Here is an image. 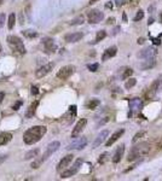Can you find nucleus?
Wrapping results in <instances>:
<instances>
[{"instance_id":"nucleus-35","label":"nucleus","mask_w":162,"mask_h":181,"mask_svg":"<svg viewBox=\"0 0 162 181\" xmlns=\"http://www.w3.org/2000/svg\"><path fill=\"white\" fill-rule=\"evenodd\" d=\"M131 0H116V6L117 7H120V6H122V5H125V4H127V3H130Z\"/></svg>"},{"instance_id":"nucleus-34","label":"nucleus","mask_w":162,"mask_h":181,"mask_svg":"<svg viewBox=\"0 0 162 181\" xmlns=\"http://www.w3.org/2000/svg\"><path fill=\"white\" fill-rule=\"evenodd\" d=\"M106 157H108V153L106 152H104V153H102L100 156H99V159H98V162L100 163V164H103V163L106 161Z\"/></svg>"},{"instance_id":"nucleus-8","label":"nucleus","mask_w":162,"mask_h":181,"mask_svg":"<svg viewBox=\"0 0 162 181\" xmlns=\"http://www.w3.org/2000/svg\"><path fill=\"white\" fill-rule=\"evenodd\" d=\"M160 90H162V75H160L150 86V89H149V93H148V97H152L155 96L156 93H158Z\"/></svg>"},{"instance_id":"nucleus-21","label":"nucleus","mask_w":162,"mask_h":181,"mask_svg":"<svg viewBox=\"0 0 162 181\" xmlns=\"http://www.w3.org/2000/svg\"><path fill=\"white\" fill-rule=\"evenodd\" d=\"M123 152H125V145L122 144V145H120V146L116 149V151H115V153L113 156V162L114 163H119L121 161L122 156H123Z\"/></svg>"},{"instance_id":"nucleus-4","label":"nucleus","mask_w":162,"mask_h":181,"mask_svg":"<svg viewBox=\"0 0 162 181\" xmlns=\"http://www.w3.org/2000/svg\"><path fill=\"white\" fill-rule=\"evenodd\" d=\"M6 41L10 46V48L12 50V52L16 56H22L26 53V47L23 45V41L16 35H9L6 38Z\"/></svg>"},{"instance_id":"nucleus-41","label":"nucleus","mask_w":162,"mask_h":181,"mask_svg":"<svg viewBox=\"0 0 162 181\" xmlns=\"http://www.w3.org/2000/svg\"><path fill=\"white\" fill-rule=\"evenodd\" d=\"M152 41H154L155 45H160V44H161V40H160V39H152Z\"/></svg>"},{"instance_id":"nucleus-2","label":"nucleus","mask_w":162,"mask_h":181,"mask_svg":"<svg viewBox=\"0 0 162 181\" xmlns=\"http://www.w3.org/2000/svg\"><path fill=\"white\" fill-rule=\"evenodd\" d=\"M151 150V145L149 142H140L138 144L137 146H134L130 153H128V157H127V161L132 162V161H136L138 159L139 157H144L147 156Z\"/></svg>"},{"instance_id":"nucleus-18","label":"nucleus","mask_w":162,"mask_h":181,"mask_svg":"<svg viewBox=\"0 0 162 181\" xmlns=\"http://www.w3.org/2000/svg\"><path fill=\"white\" fill-rule=\"evenodd\" d=\"M116 53H117V47L116 46H111L109 48H106L103 53V56H102V61H108V59L115 57Z\"/></svg>"},{"instance_id":"nucleus-3","label":"nucleus","mask_w":162,"mask_h":181,"mask_svg":"<svg viewBox=\"0 0 162 181\" xmlns=\"http://www.w3.org/2000/svg\"><path fill=\"white\" fill-rule=\"evenodd\" d=\"M59 146H61V144H59L58 141H52V142L48 145V146L46 147L45 153H44L40 158H35V161L32 163V166H30V167H32L33 169H38V168L43 164V163H44V162H45V161H46V159H47L52 153H55V152L59 149Z\"/></svg>"},{"instance_id":"nucleus-11","label":"nucleus","mask_w":162,"mask_h":181,"mask_svg":"<svg viewBox=\"0 0 162 181\" xmlns=\"http://www.w3.org/2000/svg\"><path fill=\"white\" fill-rule=\"evenodd\" d=\"M86 124H87V120H86V118H81V120L75 124L73 132H71V138H76V136L84 131V128L86 127Z\"/></svg>"},{"instance_id":"nucleus-23","label":"nucleus","mask_w":162,"mask_h":181,"mask_svg":"<svg viewBox=\"0 0 162 181\" xmlns=\"http://www.w3.org/2000/svg\"><path fill=\"white\" fill-rule=\"evenodd\" d=\"M39 149H35V150H30L29 152H27L26 153V156H24V159L26 161H29V159H32V158H37L38 157V155H39Z\"/></svg>"},{"instance_id":"nucleus-1","label":"nucleus","mask_w":162,"mask_h":181,"mask_svg":"<svg viewBox=\"0 0 162 181\" xmlns=\"http://www.w3.org/2000/svg\"><path fill=\"white\" fill-rule=\"evenodd\" d=\"M47 132V128L45 126H34L28 131L24 132L23 134V141L27 145H33L35 142H38Z\"/></svg>"},{"instance_id":"nucleus-31","label":"nucleus","mask_w":162,"mask_h":181,"mask_svg":"<svg viewBox=\"0 0 162 181\" xmlns=\"http://www.w3.org/2000/svg\"><path fill=\"white\" fill-rule=\"evenodd\" d=\"M84 21H85L84 16H79L78 18H75V20L70 21V24H71V26H78V24H82V23H84Z\"/></svg>"},{"instance_id":"nucleus-49","label":"nucleus","mask_w":162,"mask_h":181,"mask_svg":"<svg viewBox=\"0 0 162 181\" xmlns=\"http://www.w3.org/2000/svg\"><path fill=\"white\" fill-rule=\"evenodd\" d=\"M3 4H4V0H0V6H1Z\"/></svg>"},{"instance_id":"nucleus-17","label":"nucleus","mask_w":162,"mask_h":181,"mask_svg":"<svg viewBox=\"0 0 162 181\" xmlns=\"http://www.w3.org/2000/svg\"><path fill=\"white\" fill-rule=\"evenodd\" d=\"M84 38V33H70L64 36V40L67 42H78Z\"/></svg>"},{"instance_id":"nucleus-42","label":"nucleus","mask_w":162,"mask_h":181,"mask_svg":"<svg viewBox=\"0 0 162 181\" xmlns=\"http://www.w3.org/2000/svg\"><path fill=\"white\" fill-rule=\"evenodd\" d=\"M4 97H5V94H4V92H0V103H1V101L4 100Z\"/></svg>"},{"instance_id":"nucleus-51","label":"nucleus","mask_w":162,"mask_h":181,"mask_svg":"<svg viewBox=\"0 0 162 181\" xmlns=\"http://www.w3.org/2000/svg\"><path fill=\"white\" fill-rule=\"evenodd\" d=\"M160 147H162V141H161V142H160Z\"/></svg>"},{"instance_id":"nucleus-7","label":"nucleus","mask_w":162,"mask_h":181,"mask_svg":"<svg viewBox=\"0 0 162 181\" xmlns=\"http://www.w3.org/2000/svg\"><path fill=\"white\" fill-rule=\"evenodd\" d=\"M74 70H75V68L73 65H65V66L61 68V70L57 72V77L61 80H67L73 75Z\"/></svg>"},{"instance_id":"nucleus-29","label":"nucleus","mask_w":162,"mask_h":181,"mask_svg":"<svg viewBox=\"0 0 162 181\" xmlns=\"http://www.w3.org/2000/svg\"><path fill=\"white\" fill-rule=\"evenodd\" d=\"M136 83H137V80L133 79V77H131L130 80L126 81V83H125V88H126V89H131L132 87L136 86Z\"/></svg>"},{"instance_id":"nucleus-50","label":"nucleus","mask_w":162,"mask_h":181,"mask_svg":"<svg viewBox=\"0 0 162 181\" xmlns=\"http://www.w3.org/2000/svg\"><path fill=\"white\" fill-rule=\"evenodd\" d=\"M160 20H161V21H162V12H161V13H160Z\"/></svg>"},{"instance_id":"nucleus-30","label":"nucleus","mask_w":162,"mask_h":181,"mask_svg":"<svg viewBox=\"0 0 162 181\" xmlns=\"http://www.w3.org/2000/svg\"><path fill=\"white\" fill-rule=\"evenodd\" d=\"M132 74H133V70H132L131 68H126V69L123 70V72H122V80L128 79L130 76H132Z\"/></svg>"},{"instance_id":"nucleus-52","label":"nucleus","mask_w":162,"mask_h":181,"mask_svg":"<svg viewBox=\"0 0 162 181\" xmlns=\"http://www.w3.org/2000/svg\"><path fill=\"white\" fill-rule=\"evenodd\" d=\"M0 52H1V45H0Z\"/></svg>"},{"instance_id":"nucleus-10","label":"nucleus","mask_w":162,"mask_h":181,"mask_svg":"<svg viewBox=\"0 0 162 181\" xmlns=\"http://www.w3.org/2000/svg\"><path fill=\"white\" fill-rule=\"evenodd\" d=\"M86 145H87V139L85 136H82V138L75 140L74 142H71L70 145H68L67 150H82Z\"/></svg>"},{"instance_id":"nucleus-44","label":"nucleus","mask_w":162,"mask_h":181,"mask_svg":"<svg viewBox=\"0 0 162 181\" xmlns=\"http://www.w3.org/2000/svg\"><path fill=\"white\" fill-rule=\"evenodd\" d=\"M105 7L106 9H111L113 7V4L111 3H108V4H105Z\"/></svg>"},{"instance_id":"nucleus-15","label":"nucleus","mask_w":162,"mask_h":181,"mask_svg":"<svg viewBox=\"0 0 162 181\" xmlns=\"http://www.w3.org/2000/svg\"><path fill=\"white\" fill-rule=\"evenodd\" d=\"M156 54V50L152 48V47H147V48H144L141 52L138 53V57L139 58H154V56Z\"/></svg>"},{"instance_id":"nucleus-36","label":"nucleus","mask_w":162,"mask_h":181,"mask_svg":"<svg viewBox=\"0 0 162 181\" xmlns=\"http://www.w3.org/2000/svg\"><path fill=\"white\" fill-rule=\"evenodd\" d=\"M144 134H145V133H144V132H138V133H137V134L134 135V138L132 139V142H136V141H137V140H138V139H139L140 136H143Z\"/></svg>"},{"instance_id":"nucleus-43","label":"nucleus","mask_w":162,"mask_h":181,"mask_svg":"<svg viewBox=\"0 0 162 181\" xmlns=\"http://www.w3.org/2000/svg\"><path fill=\"white\" fill-rule=\"evenodd\" d=\"M144 41H145V39H144V38H139V39H138V44H139V45H141Z\"/></svg>"},{"instance_id":"nucleus-40","label":"nucleus","mask_w":162,"mask_h":181,"mask_svg":"<svg viewBox=\"0 0 162 181\" xmlns=\"http://www.w3.org/2000/svg\"><path fill=\"white\" fill-rule=\"evenodd\" d=\"M114 22H115V18H114V17H110V18H108V22H106V23H108V24H111V23H114Z\"/></svg>"},{"instance_id":"nucleus-33","label":"nucleus","mask_w":162,"mask_h":181,"mask_svg":"<svg viewBox=\"0 0 162 181\" xmlns=\"http://www.w3.org/2000/svg\"><path fill=\"white\" fill-rule=\"evenodd\" d=\"M87 68L89 69V71H93V72H95V71H97V70H98L99 64H98V63H95V64H88V65H87Z\"/></svg>"},{"instance_id":"nucleus-38","label":"nucleus","mask_w":162,"mask_h":181,"mask_svg":"<svg viewBox=\"0 0 162 181\" xmlns=\"http://www.w3.org/2000/svg\"><path fill=\"white\" fill-rule=\"evenodd\" d=\"M5 18H6V16H5V13H1V15H0V28H1V27L4 26V22H5Z\"/></svg>"},{"instance_id":"nucleus-27","label":"nucleus","mask_w":162,"mask_h":181,"mask_svg":"<svg viewBox=\"0 0 162 181\" xmlns=\"http://www.w3.org/2000/svg\"><path fill=\"white\" fill-rule=\"evenodd\" d=\"M15 22H16V15H15V13H11V15L9 16V22H7V27H9L10 30L13 29Z\"/></svg>"},{"instance_id":"nucleus-6","label":"nucleus","mask_w":162,"mask_h":181,"mask_svg":"<svg viewBox=\"0 0 162 181\" xmlns=\"http://www.w3.org/2000/svg\"><path fill=\"white\" fill-rule=\"evenodd\" d=\"M87 18H88V23H92V24H96V23H99L103 21L104 18V13L100 12L99 10H91L88 13H87Z\"/></svg>"},{"instance_id":"nucleus-37","label":"nucleus","mask_w":162,"mask_h":181,"mask_svg":"<svg viewBox=\"0 0 162 181\" xmlns=\"http://www.w3.org/2000/svg\"><path fill=\"white\" fill-rule=\"evenodd\" d=\"M22 104H23V101H22V100H18V101H17V103L13 105V107H12V109H13L15 111H17V110H18V109H20V106H21Z\"/></svg>"},{"instance_id":"nucleus-5","label":"nucleus","mask_w":162,"mask_h":181,"mask_svg":"<svg viewBox=\"0 0 162 181\" xmlns=\"http://www.w3.org/2000/svg\"><path fill=\"white\" fill-rule=\"evenodd\" d=\"M81 164H82V159H81V158L76 159V161H75V163L73 164V167L69 168L68 170H64V172L61 174V177H62V179H67V177H69V176H73V175H75V174L79 172V169H80Z\"/></svg>"},{"instance_id":"nucleus-20","label":"nucleus","mask_w":162,"mask_h":181,"mask_svg":"<svg viewBox=\"0 0 162 181\" xmlns=\"http://www.w3.org/2000/svg\"><path fill=\"white\" fill-rule=\"evenodd\" d=\"M38 105H39V100H35L34 103H32L29 105V107L27 109V111H26V118H32L35 115V111H37Z\"/></svg>"},{"instance_id":"nucleus-22","label":"nucleus","mask_w":162,"mask_h":181,"mask_svg":"<svg viewBox=\"0 0 162 181\" xmlns=\"http://www.w3.org/2000/svg\"><path fill=\"white\" fill-rule=\"evenodd\" d=\"M11 139H12V134H11L10 132L0 133V146H3V145H6Z\"/></svg>"},{"instance_id":"nucleus-26","label":"nucleus","mask_w":162,"mask_h":181,"mask_svg":"<svg viewBox=\"0 0 162 181\" xmlns=\"http://www.w3.org/2000/svg\"><path fill=\"white\" fill-rule=\"evenodd\" d=\"M22 33H23V35L26 36V38H28V39H33V38H37V36H38V33L37 31H35V30H30V29L24 30Z\"/></svg>"},{"instance_id":"nucleus-9","label":"nucleus","mask_w":162,"mask_h":181,"mask_svg":"<svg viewBox=\"0 0 162 181\" xmlns=\"http://www.w3.org/2000/svg\"><path fill=\"white\" fill-rule=\"evenodd\" d=\"M53 68H55V63H53V62H50V63H47V64L40 66V68L37 70V72H35V75H37L38 79H41V77L46 76Z\"/></svg>"},{"instance_id":"nucleus-45","label":"nucleus","mask_w":162,"mask_h":181,"mask_svg":"<svg viewBox=\"0 0 162 181\" xmlns=\"http://www.w3.org/2000/svg\"><path fill=\"white\" fill-rule=\"evenodd\" d=\"M6 157H7V156H3V155L0 156V163H1L3 161H5V159H6Z\"/></svg>"},{"instance_id":"nucleus-48","label":"nucleus","mask_w":162,"mask_h":181,"mask_svg":"<svg viewBox=\"0 0 162 181\" xmlns=\"http://www.w3.org/2000/svg\"><path fill=\"white\" fill-rule=\"evenodd\" d=\"M97 0H89V4H93V3H96Z\"/></svg>"},{"instance_id":"nucleus-47","label":"nucleus","mask_w":162,"mask_h":181,"mask_svg":"<svg viewBox=\"0 0 162 181\" xmlns=\"http://www.w3.org/2000/svg\"><path fill=\"white\" fill-rule=\"evenodd\" d=\"M119 30H120V28H119V27H116V28H115V30H114V35H115V34H117V31H119Z\"/></svg>"},{"instance_id":"nucleus-19","label":"nucleus","mask_w":162,"mask_h":181,"mask_svg":"<svg viewBox=\"0 0 162 181\" xmlns=\"http://www.w3.org/2000/svg\"><path fill=\"white\" fill-rule=\"evenodd\" d=\"M123 133H125V129L122 128V129H119V131H116L113 135H111V138H109V140H108L106 142H105V146H111V145L116 141V140H119V138H121L122 135H123Z\"/></svg>"},{"instance_id":"nucleus-24","label":"nucleus","mask_w":162,"mask_h":181,"mask_svg":"<svg viewBox=\"0 0 162 181\" xmlns=\"http://www.w3.org/2000/svg\"><path fill=\"white\" fill-rule=\"evenodd\" d=\"M155 64H156V61L154 58H148L145 61V63L141 64V69H150V68L155 66Z\"/></svg>"},{"instance_id":"nucleus-25","label":"nucleus","mask_w":162,"mask_h":181,"mask_svg":"<svg viewBox=\"0 0 162 181\" xmlns=\"http://www.w3.org/2000/svg\"><path fill=\"white\" fill-rule=\"evenodd\" d=\"M99 104H100V101L98 99H91L86 104V106H87V109H89V110H93V109H96Z\"/></svg>"},{"instance_id":"nucleus-32","label":"nucleus","mask_w":162,"mask_h":181,"mask_svg":"<svg viewBox=\"0 0 162 181\" xmlns=\"http://www.w3.org/2000/svg\"><path fill=\"white\" fill-rule=\"evenodd\" d=\"M143 17H144V11H143V10H139V11L137 12V15H136V17L133 18V20L137 22V21H140V20H143Z\"/></svg>"},{"instance_id":"nucleus-16","label":"nucleus","mask_w":162,"mask_h":181,"mask_svg":"<svg viewBox=\"0 0 162 181\" xmlns=\"http://www.w3.org/2000/svg\"><path fill=\"white\" fill-rule=\"evenodd\" d=\"M108 135H109V131H102L98 135H97V138H96V140L93 141V145H92V146H93V149H97L98 146H99V145H102L103 142H104V140L106 139V136Z\"/></svg>"},{"instance_id":"nucleus-12","label":"nucleus","mask_w":162,"mask_h":181,"mask_svg":"<svg viewBox=\"0 0 162 181\" xmlns=\"http://www.w3.org/2000/svg\"><path fill=\"white\" fill-rule=\"evenodd\" d=\"M130 103V110L132 112H136V111H139L143 109V101L140 98H132L128 100Z\"/></svg>"},{"instance_id":"nucleus-13","label":"nucleus","mask_w":162,"mask_h":181,"mask_svg":"<svg viewBox=\"0 0 162 181\" xmlns=\"http://www.w3.org/2000/svg\"><path fill=\"white\" fill-rule=\"evenodd\" d=\"M73 158H74L73 155H67L65 157H63V158L61 159V162L58 163V166H57V172H62V170H64V169L70 164V163H71Z\"/></svg>"},{"instance_id":"nucleus-14","label":"nucleus","mask_w":162,"mask_h":181,"mask_svg":"<svg viewBox=\"0 0 162 181\" xmlns=\"http://www.w3.org/2000/svg\"><path fill=\"white\" fill-rule=\"evenodd\" d=\"M44 47H45V52L51 54V53H55L56 50H57V45L55 44V41H53L52 39H45L44 41Z\"/></svg>"},{"instance_id":"nucleus-46","label":"nucleus","mask_w":162,"mask_h":181,"mask_svg":"<svg viewBox=\"0 0 162 181\" xmlns=\"http://www.w3.org/2000/svg\"><path fill=\"white\" fill-rule=\"evenodd\" d=\"M154 23V18H149V21H148V24L150 26V24H152Z\"/></svg>"},{"instance_id":"nucleus-28","label":"nucleus","mask_w":162,"mask_h":181,"mask_svg":"<svg viewBox=\"0 0 162 181\" xmlns=\"http://www.w3.org/2000/svg\"><path fill=\"white\" fill-rule=\"evenodd\" d=\"M105 36H106V31L105 30H99L98 33H97V36H96V40L93 41L95 44L96 42H99V41H102L104 38H105Z\"/></svg>"},{"instance_id":"nucleus-39","label":"nucleus","mask_w":162,"mask_h":181,"mask_svg":"<svg viewBox=\"0 0 162 181\" xmlns=\"http://www.w3.org/2000/svg\"><path fill=\"white\" fill-rule=\"evenodd\" d=\"M30 89H32V90H30L32 94H34V96L39 93V89H38V87H37V86H32V88H30Z\"/></svg>"}]
</instances>
